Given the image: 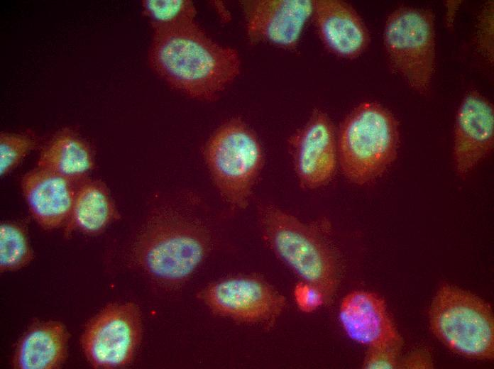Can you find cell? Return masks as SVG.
I'll return each instance as SVG.
<instances>
[{"label":"cell","instance_id":"obj_1","mask_svg":"<svg viewBox=\"0 0 494 369\" xmlns=\"http://www.w3.org/2000/svg\"><path fill=\"white\" fill-rule=\"evenodd\" d=\"M148 61L169 87L206 101L217 99L241 66L237 50L214 41L196 21L153 30Z\"/></svg>","mask_w":494,"mask_h":369},{"label":"cell","instance_id":"obj_2","mask_svg":"<svg viewBox=\"0 0 494 369\" xmlns=\"http://www.w3.org/2000/svg\"><path fill=\"white\" fill-rule=\"evenodd\" d=\"M212 247L211 231L198 217L172 204L155 207L136 236L133 262L167 286L185 281Z\"/></svg>","mask_w":494,"mask_h":369},{"label":"cell","instance_id":"obj_3","mask_svg":"<svg viewBox=\"0 0 494 369\" xmlns=\"http://www.w3.org/2000/svg\"><path fill=\"white\" fill-rule=\"evenodd\" d=\"M262 238L270 250L329 303L339 286L341 263L321 224H307L278 206L258 202Z\"/></svg>","mask_w":494,"mask_h":369},{"label":"cell","instance_id":"obj_4","mask_svg":"<svg viewBox=\"0 0 494 369\" xmlns=\"http://www.w3.org/2000/svg\"><path fill=\"white\" fill-rule=\"evenodd\" d=\"M336 141L342 173L352 183L363 185L378 178L395 162L399 123L382 104L363 102L344 119Z\"/></svg>","mask_w":494,"mask_h":369},{"label":"cell","instance_id":"obj_5","mask_svg":"<svg viewBox=\"0 0 494 369\" xmlns=\"http://www.w3.org/2000/svg\"><path fill=\"white\" fill-rule=\"evenodd\" d=\"M429 321L432 334L454 353L472 360L493 359V314L480 297L444 284L432 301Z\"/></svg>","mask_w":494,"mask_h":369},{"label":"cell","instance_id":"obj_6","mask_svg":"<svg viewBox=\"0 0 494 369\" xmlns=\"http://www.w3.org/2000/svg\"><path fill=\"white\" fill-rule=\"evenodd\" d=\"M383 38L390 70L412 90L427 94L437 59L432 10L406 5L397 7L386 18Z\"/></svg>","mask_w":494,"mask_h":369},{"label":"cell","instance_id":"obj_7","mask_svg":"<svg viewBox=\"0 0 494 369\" xmlns=\"http://www.w3.org/2000/svg\"><path fill=\"white\" fill-rule=\"evenodd\" d=\"M204 156L221 198L234 208H245L264 163L255 133L241 119H231L211 136Z\"/></svg>","mask_w":494,"mask_h":369},{"label":"cell","instance_id":"obj_8","mask_svg":"<svg viewBox=\"0 0 494 369\" xmlns=\"http://www.w3.org/2000/svg\"><path fill=\"white\" fill-rule=\"evenodd\" d=\"M142 320L134 303L106 306L87 325L81 345L89 363L97 368L128 365L140 344Z\"/></svg>","mask_w":494,"mask_h":369},{"label":"cell","instance_id":"obj_9","mask_svg":"<svg viewBox=\"0 0 494 369\" xmlns=\"http://www.w3.org/2000/svg\"><path fill=\"white\" fill-rule=\"evenodd\" d=\"M200 298L215 314L272 328L286 305L285 297L260 278L238 276L212 283Z\"/></svg>","mask_w":494,"mask_h":369},{"label":"cell","instance_id":"obj_10","mask_svg":"<svg viewBox=\"0 0 494 369\" xmlns=\"http://www.w3.org/2000/svg\"><path fill=\"white\" fill-rule=\"evenodd\" d=\"M295 171L300 185L315 189L328 184L338 165L337 141L328 115L314 110L307 122L289 140Z\"/></svg>","mask_w":494,"mask_h":369},{"label":"cell","instance_id":"obj_11","mask_svg":"<svg viewBox=\"0 0 494 369\" xmlns=\"http://www.w3.org/2000/svg\"><path fill=\"white\" fill-rule=\"evenodd\" d=\"M240 4L251 43L287 50L297 48L314 11V0H244Z\"/></svg>","mask_w":494,"mask_h":369},{"label":"cell","instance_id":"obj_12","mask_svg":"<svg viewBox=\"0 0 494 369\" xmlns=\"http://www.w3.org/2000/svg\"><path fill=\"white\" fill-rule=\"evenodd\" d=\"M493 147V105L479 92L471 90L460 103L454 124L453 160L457 175L466 177Z\"/></svg>","mask_w":494,"mask_h":369},{"label":"cell","instance_id":"obj_13","mask_svg":"<svg viewBox=\"0 0 494 369\" xmlns=\"http://www.w3.org/2000/svg\"><path fill=\"white\" fill-rule=\"evenodd\" d=\"M339 319L346 335L368 348L403 345V340L378 294L356 290L341 302Z\"/></svg>","mask_w":494,"mask_h":369},{"label":"cell","instance_id":"obj_14","mask_svg":"<svg viewBox=\"0 0 494 369\" xmlns=\"http://www.w3.org/2000/svg\"><path fill=\"white\" fill-rule=\"evenodd\" d=\"M312 18L319 38L334 55L353 60L368 48L369 31L350 4L341 0H314Z\"/></svg>","mask_w":494,"mask_h":369},{"label":"cell","instance_id":"obj_15","mask_svg":"<svg viewBox=\"0 0 494 369\" xmlns=\"http://www.w3.org/2000/svg\"><path fill=\"white\" fill-rule=\"evenodd\" d=\"M79 184L38 167L26 172L21 182L32 216L46 230L66 225Z\"/></svg>","mask_w":494,"mask_h":369},{"label":"cell","instance_id":"obj_16","mask_svg":"<svg viewBox=\"0 0 494 369\" xmlns=\"http://www.w3.org/2000/svg\"><path fill=\"white\" fill-rule=\"evenodd\" d=\"M69 335L65 326L48 321L33 325L18 343L12 365L17 369H55L64 363Z\"/></svg>","mask_w":494,"mask_h":369},{"label":"cell","instance_id":"obj_17","mask_svg":"<svg viewBox=\"0 0 494 369\" xmlns=\"http://www.w3.org/2000/svg\"><path fill=\"white\" fill-rule=\"evenodd\" d=\"M119 218V212L105 184L87 178L77 188L65 233L67 236L75 231L97 235Z\"/></svg>","mask_w":494,"mask_h":369},{"label":"cell","instance_id":"obj_18","mask_svg":"<svg viewBox=\"0 0 494 369\" xmlns=\"http://www.w3.org/2000/svg\"><path fill=\"white\" fill-rule=\"evenodd\" d=\"M37 167L65 177L76 183L89 178L94 167L89 144L70 129L57 133L40 152Z\"/></svg>","mask_w":494,"mask_h":369},{"label":"cell","instance_id":"obj_19","mask_svg":"<svg viewBox=\"0 0 494 369\" xmlns=\"http://www.w3.org/2000/svg\"><path fill=\"white\" fill-rule=\"evenodd\" d=\"M33 258L25 228L13 221L0 225L1 272L19 270Z\"/></svg>","mask_w":494,"mask_h":369},{"label":"cell","instance_id":"obj_20","mask_svg":"<svg viewBox=\"0 0 494 369\" xmlns=\"http://www.w3.org/2000/svg\"><path fill=\"white\" fill-rule=\"evenodd\" d=\"M141 6L153 30L196 21L197 11L189 0H143Z\"/></svg>","mask_w":494,"mask_h":369},{"label":"cell","instance_id":"obj_21","mask_svg":"<svg viewBox=\"0 0 494 369\" xmlns=\"http://www.w3.org/2000/svg\"><path fill=\"white\" fill-rule=\"evenodd\" d=\"M38 144L31 133H8L0 134V175H6L16 168Z\"/></svg>","mask_w":494,"mask_h":369},{"label":"cell","instance_id":"obj_22","mask_svg":"<svg viewBox=\"0 0 494 369\" xmlns=\"http://www.w3.org/2000/svg\"><path fill=\"white\" fill-rule=\"evenodd\" d=\"M474 44L478 53L490 65L494 63V1H486L477 17Z\"/></svg>","mask_w":494,"mask_h":369},{"label":"cell","instance_id":"obj_23","mask_svg":"<svg viewBox=\"0 0 494 369\" xmlns=\"http://www.w3.org/2000/svg\"><path fill=\"white\" fill-rule=\"evenodd\" d=\"M402 346L369 348L363 367L366 369L398 368Z\"/></svg>","mask_w":494,"mask_h":369},{"label":"cell","instance_id":"obj_24","mask_svg":"<svg viewBox=\"0 0 494 369\" xmlns=\"http://www.w3.org/2000/svg\"><path fill=\"white\" fill-rule=\"evenodd\" d=\"M294 297L297 307L305 312H313L326 303L322 292L315 286L305 282L295 286Z\"/></svg>","mask_w":494,"mask_h":369},{"label":"cell","instance_id":"obj_25","mask_svg":"<svg viewBox=\"0 0 494 369\" xmlns=\"http://www.w3.org/2000/svg\"><path fill=\"white\" fill-rule=\"evenodd\" d=\"M434 368L432 353L428 348L419 347L400 358L398 368L429 369Z\"/></svg>","mask_w":494,"mask_h":369},{"label":"cell","instance_id":"obj_26","mask_svg":"<svg viewBox=\"0 0 494 369\" xmlns=\"http://www.w3.org/2000/svg\"><path fill=\"white\" fill-rule=\"evenodd\" d=\"M462 1H446L444 4L446 8V24L449 28L454 26L456 12L461 4Z\"/></svg>","mask_w":494,"mask_h":369}]
</instances>
